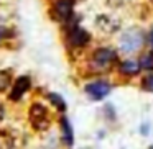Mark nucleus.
I'll return each instance as SVG.
<instances>
[{
  "label": "nucleus",
  "mask_w": 153,
  "mask_h": 149,
  "mask_svg": "<svg viewBox=\"0 0 153 149\" xmlns=\"http://www.w3.org/2000/svg\"><path fill=\"white\" fill-rule=\"evenodd\" d=\"M143 43H145V34H143V31L137 26H132V28H127L122 33V36L119 38V49L123 54L130 56V54L142 49Z\"/></svg>",
  "instance_id": "1"
},
{
  "label": "nucleus",
  "mask_w": 153,
  "mask_h": 149,
  "mask_svg": "<svg viewBox=\"0 0 153 149\" xmlns=\"http://www.w3.org/2000/svg\"><path fill=\"white\" fill-rule=\"evenodd\" d=\"M28 120L30 125L33 126L35 131H46L51 125V116L48 108L40 102H35L28 110Z\"/></svg>",
  "instance_id": "2"
},
{
  "label": "nucleus",
  "mask_w": 153,
  "mask_h": 149,
  "mask_svg": "<svg viewBox=\"0 0 153 149\" xmlns=\"http://www.w3.org/2000/svg\"><path fill=\"white\" fill-rule=\"evenodd\" d=\"M117 61V53L112 48H97L91 56V67L96 72H104L110 69L112 64Z\"/></svg>",
  "instance_id": "3"
},
{
  "label": "nucleus",
  "mask_w": 153,
  "mask_h": 149,
  "mask_svg": "<svg viewBox=\"0 0 153 149\" xmlns=\"http://www.w3.org/2000/svg\"><path fill=\"white\" fill-rule=\"evenodd\" d=\"M73 8H74V0H54L51 7V15L58 21H69L73 17Z\"/></svg>",
  "instance_id": "4"
},
{
  "label": "nucleus",
  "mask_w": 153,
  "mask_h": 149,
  "mask_svg": "<svg viewBox=\"0 0 153 149\" xmlns=\"http://www.w3.org/2000/svg\"><path fill=\"white\" fill-rule=\"evenodd\" d=\"M110 90H112V87L105 80H94V82H89L84 87V92L92 100H96V102L97 100H102L104 97H107L110 93Z\"/></svg>",
  "instance_id": "5"
},
{
  "label": "nucleus",
  "mask_w": 153,
  "mask_h": 149,
  "mask_svg": "<svg viewBox=\"0 0 153 149\" xmlns=\"http://www.w3.org/2000/svg\"><path fill=\"white\" fill-rule=\"evenodd\" d=\"M66 40L69 43V46L73 48H82L89 43V33L86 30H82L81 26L77 25H73V26L68 30V34H66Z\"/></svg>",
  "instance_id": "6"
},
{
  "label": "nucleus",
  "mask_w": 153,
  "mask_h": 149,
  "mask_svg": "<svg viewBox=\"0 0 153 149\" xmlns=\"http://www.w3.org/2000/svg\"><path fill=\"white\" fill-rule=\"evenodd\" d=\"M96 26L99 28L102 33L112 34V33H115V31H119L120 20L117 17H114V15H110V13H102L96 18Z\"/></svg>",
  "instance_id": "7"
},
{
  "label": "nucleus",
  "mask_w": 153,
  "mask_h": 149,
  "mask_svg": "<svg viewBox=\"0 0 153 149\" xmlns=\"http://www.w3.org/2000/svg\"><path fill=\"white\" fill-rule=\"evenodd\" d=\"M30 85H31L30 77H28V76H20L13 82V87H12V92H10V100L18 102V100L23 97V93L30 89Z\"/></svg>",
  "instance_id": "8"
},
{
  "label": "nucleus",
  "mask_w": 153,
  "mask_h": 149,
  "mask_svg": "<svg viewBox=\"0 0 153 149\" xmlns=\"http://www.w3.org/2000/svg\"><path fill=\"white\" fill-rule=\"evenodd\" d=\"M120 72L123 74V76H128V77H133V76H137V74L140 72V64H138V61H132V59H127V61H123V62H120Z\"/></svg>",
  "instance_id": "9"
},
{
  "label": "nucleus",
  "mask_w": 153,
  "mask_h": 149,
  "mask_svg": "<svg viewBox=\"0 0 153 149\" xmlns=\"http://www.w3.org/2000/svg\"><path fill=\"white\" fill-rule=\"evenodd\" d=\"M61 134H63V141L66 142L68 146L73 144V139H74L73 128H71V125H69V121H68L66 116H63V118H61Z\"/></svg>",
  "instance_id": "10"
},
{
  "label": "nucleus",
  "mask_w": 153,
  "mask_h": 149,
  "mask_svg": "<svg viewBox=\"0 0 153 149\" xmlns=\"http://www.w3.org/2000/svg\"><path fill=\"white\" fill-rule=\"evenodd\" d=\"M138 64L142 69L153 70V51H148V53L142 54V57L138 59Z\"/></svg>",
  "instance_id": "11"
},
{
  "label": "nucleus",
  "mask_w": 153,
  "mask_h": 149,
  "mask_svg": "<svg viewBox=\"0 0 153 149\" xmlns=\"http://www.w3.org/2000/svg\"><path fill=\"white\" fill-rule=\"evenodd\" d=\"M12 85L10 70H0V92H5Z\"/></svg>",
  "instance_id": "12"
},
{
  "label": "nucleus",
  "mask_w": 153,
  "mask_h": 149,
  "mask_svg": "<svg viewBox=\"0 0 153 149\" xmlns=\"http://www.w3.org/2000/svg\"><path fill=\"white\" fill-rule=\"evenodd\" d=\"M48 98L51 100V103H53L59 112H64V110H66V103H64V100L61 95H58V93H48Z\"/></svg>",
  "instance_id": "13"
},
{
  "label": "nucleus",
  "mask_w": 153,
  "mask_h": 149,
  "mask_svg": "<svg viewBox=\"0 0 153 149\" xmlns=\"http://www.w3.org/2000/svg\"><path fill=\"white\" fill-rule=\"evenodd\" d=\"M140 85H142V89L145 92H153V74H148V76L143 77Z\"/></svg>",
  "instance_id": "14"
},
{
  "label": "nucleus",
  "mask_w": 153,
  "mask_h": 149,
  "mask_svg": "<svg viewBox=\"0 0 153 149\" xmlns=\"http://www.w3.org/2000/svg\"><path fill=\"white\" fill-rule=\"evenodd\" d=\"M0 149H12L10 139H7L5 136H0Z\"/></svg>",
  "instance_id": "15"
},
{
  "label": "nucleus",
  "mask_w": 153,
  "mask_h": 149,
  "mask_svg": "<svg viewBox=\"0 0 153 149\" xmlns=\"http://www.w3.org/2000/svg\"><path fill=\"white\" fill-rule=\"evenodd\" d=\"M7 34H8V30L5 26H0V41L2 40H5L7 38Z\"/></svg>",
  "instance_id": "16"
},
{
  "label": "nucleus",
  "mask_w": 153,
  "mask_h": 149,
  "mask_svg": "<svg viewBox=\"0 0 153 149\" xmlns=\"http://www.w3.org/2000/svg\"><path fill=\"white\" fill-rule=\"evenodd\" d=\"M4 120H5V108H4V105H0V125H2Z\"/></svg>",
  "instance_id": "17"
},
{
  "label": "nucleus",
  "mask_w": 153,
  "mask_h": 149,
  "mask_svg": "<svg viewBox=\"0 0 153 149\" xmlns=\"http://www.w3.org/2000/svg\"><path fill=\"white\" fill-rule=\"evenodd\" d=\"M150 41H152V46H153V30H152V33H150Z\"/></svg>",
  "instance_id": "18"
},
{
  "label": "nucleus",
  "mask_w": 153,
  "mask_h": 149,
  "mask_svg": "<svg viewBox=\"0 0 153 149\" xmlns=\"http://www.w3.org/2000/svg\"><path fill=\"white\" fill-rule=\"evenodd\" d=\"M152 4H153V0H152Z\"/></svg>",
  "instance_id": "19"
}]
</instances>
